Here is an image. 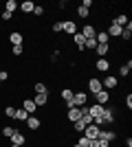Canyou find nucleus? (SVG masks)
I'll return each mask as SVG.
<instances>
[{
	"mask_svg": "<svg viewBox=\"0 0 132 147\" xmlns=\"http://www.w3.org/2000/svg\"><path fill=\"white\" fill-rule=\"evenodd\" d=\"M62 29H64V26H62V22H55V24L51 26V31H53V33H62Z\"/></svg>",
	"mask_w": 132,
	"mask_h": 147,
	"instance_id": "e433bc0d",
	"label": "nucleus"
},
{
	"mask_svg": "<svg viewBox=\"0 0 132 147\" xmlns=\"http://www.w3.org/2000/svg\"><path fill=\"white\" fill-rule=\"evenodd\" d=\"M62 26H64V33H68V35H75V33H77V31H79V29H77V24H75V22H73V20H64V22H62Z\"/></svg>",
	"mask_w": 132,
	"mask_h": 147,
	"instance_id": "1a4fd4ad",
	"label": "nucleus"
},
{
	"mask_svg": "<svg viewBox=\"0 0 132 147\" xmlns=\"http://www.w3.org/2000/svg\"><path fill=\"white\" fill-rule=\"evenodd\" d=\"M119 86V77H112V75H108V77H104V79H101V88H104V90H114V88Z\"/></svg>",
	"mask_w": 132,
	"mask_h": 147,
	"instance_id": "f257e3e1",
	"label": "nucleus"
},
{
	"mask_svg": "<svg viewBox=\"0 0 132 147\" xmlns=\"http://www.w3.org/2000/svg\"><path fill=\"white\" fill-rule=\"evenodd\" d=\"M40 125H42V119L33 117V114L26 119V127H29V129H40Z\"/></svg>",
	"mask_w": 132,
	"mask_h": 147,
	"instance_id": "4468645a",
	"label": "nucleus"
},
{
	"mask_svg": "<svg viewBox=\"0 0 132 147\" xmlns=\"http://www.w3.org/2000/svg\"><path fill=\"white\" fill-rule=\"evenodd\" d=\"M73 103H75V108H82V105H86V103H88V92L77 90L75 94H73Z\"/></svg>",
	"mask_w": 132,
	"mask_h": 147,
	"instance_id": "7ed1b4c3",
	"label": "nucleus"
},
{
	"mask_svg": "<svg viewBox=\"0 0 132 147\" xmlns=\"http://www.w3.org/2000/svg\"><path fill=\"white\" fill-rule=\"evenodd\" d=\"M99 129H101V127H97L95 123H90V125H86V127H84L82 134L86 136L88 141H93V138H97V136H99Z\"/></svg>",
	"mask_w": 132,
	"mask_h": 147,
	"instance_id": "20e7f679",
	"label": "nucleus"
},
{
	"mask_svg": "<svg viewBox=\"0 0 132 147\" xmlns=\"http://www.w3.org/2000/svg\"><path fill=\"white\" fill-rule=\"evenodd\" d=\"M73 147H79V145H77V143H75V145H73Z\"/></svg>",
	"mask_w": 132,
	"mask_h": 147,
	"instance_id": "49530a36",
	"label": "nucleus"
},
{
	"mask_svg": "<svg viewBox=\"0 0 132 147\" xmlns=\"http://www.w3.org/2000/svg\"><path fill=\"white\" fill-rule=\"evenodd\" d=\"M33 103L38 105V108L46 105V103H49V92H46V94H35V97H33Z\"/></svg>",
	"mask_w": 132,
	"mask_h": 147,
	"instance_id": "6ab92c4d",
	"label": "nucleus"
},
{
	"mask_svg": "<svg viewBox=\"0 0 132 147\" xmlns=\"http://www.w3.org/2000/svg\"><path fill=\"white\" fill-rule=\"evenodd\" d=\"M20 9V5L16 2V0H7L5 2V11H9V13H16Z\"/></svg>",
	"mask_w": 132,
	"mask_h": 147,
	"instance_id": "5701e85b",
	"label": "nucleus"
},
{
	"mask_svg": "<svg viewBox=\"0 0 132 147\" xmlns=\"http://www.w3.org/2000/svg\"><path fill=\"white\" fill-rule=\"evenodd\" d=\"M88 143H90V141H88V138H86V136H79V138H77V145H79V147H88Z\"/></svg>",
	"mask_w": 132,
	"mask_h": 147,
	"instance_id": "f704fd0d",
	"label": "nucleus"
},
{
	"mask_svg": "<svg viewBox=\"0 0 132 147\" xmlns=\"http://www.w3.org/2000/svg\"><path fill=\"white\" fill-rule=\"evenodd\" d=\"M51 59H53V61H57V59H60V51H55V53L51 55Z\"/></svg>",
	"mask_w": 132,
	"mask_h": 147,
	"instance_id": "37998d69",
	"label": "nucleus"
},
{
	"mask_svg": "<svg viewBox=\"0 0 132 147\" xmlns=\"http://www.w3.org/2000/svg\"><path fill=\"white\" fill-rule=\"evenodd\" d=\"M29 117H31V114H29L26 110H22V108H18V110H16V119H18V121H26Z\"/></svg>",
	"mask_w": 132,
	"mask_h": 147,
	"instance_id": "c756f323",
	"label": "nucleus"
},
{
	"mask_svg": "<svg viewBox=\"0 0 132 147\" xmlns=\"http://www.w3.org/2000/svg\"><path fill=\"white\" fill-rule=\"evenodd\" d=\"M13 55H16V57H20V55H22V53H24V46H22V44H18V46H13Z\"/></svg>",
	"mask_w": 132,
	"mask_h": 147,
	"instance_id": "473e14b6",
	"label": "nucleus"
},
{
	"mask_svg": "<svg viewBox=\"0 0 132 147\" xmlns=\"http://www.w3.org/2000/svg\"><path fill=\"white\" fill-rule=\"evenodd\" d=\"M24 143H26V136L22 134V132H16V134L11 136V145H20V147H22Z\"/></svg>",
	"mask_w": 132,
	"mask_h": 147,
	"instance_id": "f3484780",
	"label": "nucleus"
},
{
	"mask_svg": "<svg viewBox=\"0 0 132 147\" xmlns=\"http://www.w3.org/2000/svg\"><path fill=\"white\" fill-rule=\"evenodd\" d=\"M101 119H104V123H114V108H104Z\"/></svg>",
	"mask_w": 132,
	"mask_h": 147,
	"instance_id": "dca6fc26",
	"label": "nucleus"
},
{
	"mask_svg": "<svg viewBox=\"0 0 132 147\" xmlns=\"http://www.w3.org/2000/svg\"><path fill=\"white\" fill-rule=\"evenodd\" d=\"M121 29H123V26H117L114 22H110L106 33H108V37H121Z\"/></svg>",
	"mask_w": 132,
	"mask_h": 147,
	"instance_id": "ddd939ff",
	"label": "nucleus"
},
{
	"mask_svg": "<svg viewBox=\"0 0 132 147\" xmlns=\"http://www.w3.org/2000/svg\"><path fill=\"white\" fill-rule=\"evenodd\" d=\"M16 110H18V108H13V105H5V117L16 119Z\"/></svg>",
	"mask_w": 132,
	"mask_h": 147,
	"instance_id": "7c9ffc66",
	"label": "nucleus"
},
{
	"mask_svg": "<svg viewBox=\"0 0 132 147\" xmlns=\"http://www.w3.org/2000/svg\"><path fill=\"white\" fill-rule=\"evenodd\" d=\"M88 13H90V9H86V7H77V16H79L82 20L88 18Z\"/></svg>",
	"mask_w": 132,
	"mask_h": 147,
	"instance_id": "2f4dec72",
	"label": "nucleus"
},
{
	"mask_svg": "<svg viewBox=\"0 0 132 147\" xmlns=\"http://www.w3.org/2000/svg\"><path fill=\"white\" fill-rule=\"evenodd\" d=\"M73 42H75V46H77V49H79V51L84 53V42H86V37H84L82 33H79V31H77L75 35H73Z\"/></svg>",
	"mask_w": 132,
	"mask_h": 147,
	"instance_id": "aec40b11",
	"label": "nucleus"
},
{
	"mask_svg": "<svg viewBox=\"0 0 132 147\" xmlns=\"http://www.w3.org/2000/svg\"><path fill=\"white\" fill-rule=\"evenodd\" d=\"M108 51H110V44H97L95 53H97L99 57H106V55H108Z\"/></svg>",
	"mask_w": 132,
	"mask_h": 147,
	"instance_id": "4be33fe9",
	"label": "nucleus"
},
{
	"mask_svg": "<svg viewBox=\"0 0 132 147\" xmlns=\"http://www.w3.org/2000/svg\"><path fill=\"white\" fill-rule=\"evenodd\" d=\"M0 18H2V22H9V20L13 18V13H9V11H2V13H0Z\"/></svg>",
	"mask_w": 132,
	"mask_h": 147,
	"instance_id": "c9c22d12",
	"label": "nucleus"
},
{
	"mask_svg": "<svg viewBox=\"0 0 132 147\" xmlns=\"http://www.w3.org/2000/svg\"><path fill=\"white\" fill-rule=\"evenodd\" d=\"M88 114H90V117H101V114H104V105H99V103L88 105Z\"/></svg>",
	"mask_w": 132,
	"mask_h": 147,
	"instance_id": "2eb2a0df",
	"label": "nucleus"
},
{
	"mask_svg": "<svg viewBox=\"0 0 132 147\" xmlns=\"http://www.w3.org/2000/svg\"><path fill=\"white\" fill-rule=\"evenodd\" d=\"M99 141H106V143H112L114 138H117V134H114L112 129H99V136H97Z\"/></svg>",
	"mask_w": 132,
	"mask_h": 147,
	"instance_id": "6e6552de",
	"label": "nucleus"
},
{
	"mask_svg": "<svg viewBox=\"0 0 132 147\" xmlns=\"http://www.w3.org/2000/svg\"><path fill=\"white\" fill-rule=\"evenodd\" d=\"M95 97V103H99V105H106L108 101H110V92L108 90H99L97 94H93Z\"/></svg>",
	"mask_w": 132,
	"mask_h": 147,
	"instance_id": "423d86ee",
	"label": "nucleus"
},
{
	"mask_svg": "<svg viewBox=\"0 0 132 147\" xmlns=\"http://www.w3.org/2000/svg\"><path fill=\"white\" fill-rule=\"evenodd\" d=\"M110 66H112V61L108 59V57H99V59L95 61V70H97V73H108Z\"/></svg>",
	"mask_w": 132,
	"mask_h": 147,
	"instance_id": "f03ea898",
	"label": "nucleus"
},
{
	"mask_svg": "<svg viewBox=\"0 0 132 147\" xmlns=\"http://www.w3.org/2000/svg\"><path fill=\"white\" fill-rule=\"evenodd\" d=\"M16 132H18V129H16V127H11V125H5V127H2V136H5V138H11V136L16 134Z\"/></svg>",
	"mask_w": 132,
	"mask_h": 147,
	"instance_id": "cd10ccee",
	"label": "nucleus"
},
{
	"mask_svg": "<svg viewBox=\"0 0 132 147\" xmlns=\"http://www.w3.org/2000/svg\"><path fill=\"white\" fill-rule=\"evenodd\" d=\"M73 125H75V134H82V132H84V127H86V125H84L82 121H75Z\"/></svg>",
	"mask_w": 132,
	"mask_h": 147,
	"instance_id": "72a5a7b5",
	"label": "nucleus"
},
{
	"mask_svg": "<svg viewBox=\"0 0 132 147\" xmlns=\"http://www.w3.org/2000/svg\"><path fill=\"white\" fill-rule=\"evenodd\" d=\"M79 33H82L86 40H90V37L97 35V26L95 24H82V31H79Z\"/></svg>",
	"mask_w": 132,
	"mask_h": 147,
	"instance_id": "39448f33",
	"label": "nucleus"
},
{
	"mask_svg": "<svg viewBox=\"0 0 132 147\" xmlns=\"http://www.w3.org/2000/svg\"><path fill=\"white\" fill-rule=\"evenodd\" d=\"M33 90H35V94H46V92H49V88H46V84L38 81V84L33 86Z\"/></svg>",
	"mask_w": 132,
	"mask_h": 147,
	"instance_id": "a878e982",
	"label": "nucleus"
},
{
	"mask_svg": "<svg viewBox=\"0 0 132 147\" xmlns=\"http://www.w3.org/2000/svg\"><path fill=\"white\" fill-rule=\"evenodd\" d=\"M112 22H114L117 26H126L128 22H130V20H128V16H126V13H121V16H117V18H114Z\"/></svg>",
	"mask_w": 132,
	"mask_h": 147,
	"instance_id": "393cba45",
	"label": "nucleus"
},
{
	"mask_svg": "<svg viewBox=\"0 0 132 147\" xmlns=\"http://www.w3.org/2000/svg\"><path fill=\"white\" fill-rule=\"evenodd\" d=\"M0 86H2V84H0Z\"/></svg>",
	"mask_w": 132,
	"mask_h": 147,
	"instance_id": "de8ad7c7",
	"label": "nucleus"
},
{
	"mask_svg": "<svg viewBox=\"0 0 132 147\" xmlns=\"http://www.w3.org/2000/svg\"><path fill=\"white\" fill-rule=\"evenodd\" d=\"M95 49H97V40L95 37H90V40L84 42V51H95Z\"/></svg>",
	"mask_w": 132,
	"mask_h": 147,
	"instance_id": "c85d7f7f",
	"label": "nucleus"
},
{
	"mask_svg": "<svg viewBox=\"0 0 132 147\" xmlns=\"http://www.w3.org/2000/svg\"><path fill=\"white\" fill-rule=\"evenodd\" d=\"M82 7H86V9H90V7H93V0H84V2H82Z\"/></svg>",
	"mask_w": 132,
	"mask_h": 147,
	"instance_id": "a19ab883",
	"label": "nucleus"
},
{
	"mask_svg": "<svg viewBox=\"0 0 132 147\" xmlns=\"http://www.w3.org/2000/svg\"><path fill=\"white\" fill-rule=\"evenodd\" d=\"M9 42H11L13 46H18V44L24 42V35H22L20 31H13V33H9Z\"/></svg>",
	"mask_w": 132,
	"mask_h": 147,
	"instance_id": "9b49d317",
	"label": "nucleus"
},
{
	"mask_svg": "<svg viewBox=\"0 0 132 147\" xmlns=\"http://www.w3.org/2000/svg\"><path fill=\"white\" fill-rule=\"evenodd\" d=\"M130 37H132V22H128V24L121 29V40H123V42H130Z\"/></svg>",
	"mask_w": 132,
	"mask_h": 147,
	"instance_id": "a211bd4d",
	"label": "nucleus"
},
{
	"mask_svg": "<svg viewBox=\"0 0 132 147\" xmlns=\"http://www.w3.org/2000/svg\"><path fill=\"white\" fill-rule=\"evenodd\" d=\"M20 9H22V13H33V9H35V5H33L31 0H24V2L20 5Z\"/></svg>",
	"mask_w": 132,
	"mask_h": 147,
	"instance_id": "b1692460",
	"label": "nucleus"
},
{
	"mask_svg": "<svg viewBox=\"0 0 132 147\" xmlns=\"http://www.w3.org/2000/svg\"><path fill=\"white\" fill-rule=\"evenodd\" d=\"M126 108H128V110H132V94H130V92L126 94Z\"/></svg>",
	"mask_w": 132,
	"mask_h": 147,
	"instance_id": "58836bf2",
	"label": "nucleus"
},
{
	"mask_svg": "<svg viewBox=\"0 0 132 147\" xmlns=\"http://www.w3.org/2000/svg\"><path fill=\"white\" fill-rule=\"evenodd\" d=\"M130 70H132V59H128L126 64L119 68V77H128V75H130Z\"/></svg>",
	"mask_w": 132,
	"mask_h": 147,
	"instance_id": "412c9836",
	"label": "nucleus"
},
{
	"mask_svg": "<svg viewBox=\"0 0 132 147\" xmlns=\"http://www.w3.org/2000/svg\"><path fill=\"white\" fill-rule=\"evenodd\" d=\"M88 147H99V141H97V138H93V141L88 143Z\"/></svg>",
	"mask_w": 132,
	"mask_h": 147,
	"instance_id": "79ce46f5",
	"label": "nucleus"
},
{
	"mask_svg": "<svg viewBox=\"0 0 132 147\" xmlns=\"http://www.w3.org/2000/svg\"><path fill=\"white\" fill-rule=\"evenodd\" d=\"M126 147H132V138H130V136L126 138Z\"/></svg>",
	"mask_w": 132,
	"mask_h": 147,
	"instance_id": "c03bdc74",
	"label": "nucleus"
},
{
	"mask_svg": "<svg viewBox=\"0 0 132 147\" xmlns=\"http://www.w3.org/2000/svg\"><path fill=\"white\" fill-rule=\"evenodd\" d=\"M9 147H20V145H9Z\"/></svg>",
	"mask_w": 132,
	"mask_h": 147,
	"instance_id": "a18cd8bd",
	"label": "nucleus"
},
{
	"mask_svg": "<svg viewBox=\"0 0 132 147\" xmlns=\"http://www.w3.org/2000/svg\"><path fill=\"white\" fill-rule=\"evenodd\" d=\"M66 119H68L70 123L79 121V119H82V108H70V110L66 112Z\"/></svg>",
	"mask_w": 132,
	"mask_h": 147,
	"instance_id": "9d476101",
	"label": "nucleus"
},
{
	"mask_svg": "<svg viewBox=\"0 0 132 147\" xmlns=\"http://www.w3.org/2000/svg\"><path fill=\"white\" fill-rule=\"evenodd\" d=\"M99 90H104V88H101V79H97V77L88 79V92H90V94H97Z\"/></svg>",
	"mask_w": 132,
	"mask_h": 147,
	"instance_id": "0eeeda50",
	"label": "nucleus"
},
{
	"mask_svg": "<svg viewBox=\"0 0 132 147\" xmlns=\"http://www.w3.org/2000/svg\"><path fill=\"white\" fill-rule=\"evenodd\" d=\"M73 94H75V92L70 90V88H64V90L60 92V97L64 99V103H66V101H70V99H73Z\"/></svg>",
	"mask_w": 132,
	"mask_h": 147,
	"instance_id": "bb28decb",
	"label": "nucleus"
},
{
	"mask_svg": "<svg viewBox=\"0 0 132 147\" xmlns=\"http://www.w3.org/2000/svg\"><path fill=\"white\" fill-rule=\"evenodd\" d=\"M7 79H9V73H7V70H0V84L7 81Z\"/></svg>",
	"mask_w": 132,
	"mask_h": 147,
	"instance_id": "ea45409f",
	"label": "nucleus"
},
{
	"mask_svg": "<svg viewBox=\"0 0 132 147\" xmlns=\"http://www.w3.org/2000/svg\"><path fill=\"white\" fill-rule=\"evenodd\" d=\"M33 16H44V7H40V5H35V9H33Z\"/></svg>",
	"mask_w": 132,
	"mask_h": 147,
	"instance_id": "4c0bfd02",
	"label": "nucleus"
},
{
	"mask_svg": "<svg viewBox=\"0 0 132 147\" xmlns=\"http://www.w3.org/2000/svg\"><path fill=\"white\" fill-rule=\"evenodd\" d=\"M22 110H26L29 114H33V112H38V105L33 103V99H22Z\"/></svg>",
	"mask_w": 132,
	"mask_h": 147,
	"instance_id": "f8f14e48",
	"label": "nucleus"
}]
</instances>
